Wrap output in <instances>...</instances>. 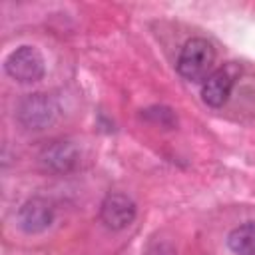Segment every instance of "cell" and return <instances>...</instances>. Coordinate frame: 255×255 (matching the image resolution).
Masks as SVG:
<instances>
[{
	"label": "cell",
	"instance_id": "1",
	"mask_svg": "<svg viewBox=\"0 0 255 255\" xmlns=\"http://www.w3.org/2000/svg\"><path fill=\"white\" fill-rule=\"evenodd\" d=\"M215 62V50L205 38H191L183 44L177 58V74L187 82L207 80Z\"/></svg>",
	"mask_w": 255,
	"mask_h": 255
},
{
	"label": "cell",
	"instance_id": "8",
	"mask_svg": "<svg viewBox=\"0 0 255 255\" xmlns=\"http://www.w3.org/2000/svg\"><path fill=\"white\" fill-rule=\"evenodd\" d=\"M227 247L235 255H255V221L235 227L227 235Z\"/></svg>",
	"mask_w": 255,
	"mask_h": 255
},
{
	"label": "cell",
	"instance_id": "3",
	"mask_svg": "<svg viewBox=\"0 0 255 255\" xmlns=\"http://www.w3.org/2000/svg\"><path fill=\"white\" fill-rule=\"evenodd\" d=\"M4 70L12 80H16L20 84H32V82L42 80L46 66H44V58L38 48L20 46L8 54V58L4 62Z\"/></svg>",
	"mask_w": 255,
	"mask_h": 255
},
{
	"label": "cell",
	"instance_id": "6",
	"mask_svg": "<svg viewBox=\"0 0 255 255\" xmlns=\"http://www.w3.org/2000/svg\"><path fill=\"white\" fill-rule=\"evenodd\" d=\"M80 159V151L72 141H54L40 153V163L44 169L54 173H68L76 167Z\"/></svg>",
	"mask_w": 255,
	"mask_h": 255
},
{
	"label": "cell",
	"instance_id": "9",
	"mask_svg": "<svg viewBox=\"0 0 255 255\" xmlns=\"http://www.w3.org/2000/svg\"><path fill=\"white\" fill-rule=\"evenodd\" d=\"M143 118L155 122V124H161L165 128H171L175 124V116L169 108H163V106H153V108H147L143 112Z\"/></svg>",
	"mask_w": 255,
	"mask_h": 255
},
{
	"label": "cell",
	"instance_id": "2",
	"mask_svg": "<svg viewBox=\"0 0 255 255\" xmlns=\"http://www.w3.org/2000/svg\"><path fill=\"white\" fill-rule=\"evenodd\" d=\"M58 114H60V110H58V104L54 102V98L48 94H42V92L24 96L16 110L18 122L28 129L50 128L58 120Z\"/></svg>",
	"mask_w": 255,
	"mask_h": 255
},
{
	"label": "cell",
	"instance_id": "4",
	"mask_svg": "<svg viewBox=\"0 0 255 255\" xmlns=\"http://www.w3.org/2000/svg\"><path fill=\"white\" fill-rule=\"evenodd\" d=\"M100 219L108 229L122 231L135 219V203L124 193H108L100 205Z\"/></svg>",
	"mask_w": 255,
	"mask_h": 255
},
{
	"label": "cell",
	"instance_id": "7",
	"mask_svg": "<svg viewBox=\"0 0 255 255\" xmlns=\"http://www.w3.org/2000/svg\"><path fill=\"white\" fill-rule=\"evenodd\" d=\"M235 84V74L231 68H219L213 74L207 76V80L201 86V98L209 108H221L233 90Z\"/></svg>",
	"mask_w": 255,
	"mask_h": 255
},
{
	"label": "cell",
	"instance_id": "10",
	"mask_svg": "<svg viewBox=\"0 0 255 255\" xmlns=\"http://www.w3.org/2000/svg\"><path fill=\"white\" fill-rule=\"evenodd\" d=\"M145 255H177V253H175V249H173L171 243H167V241H155V243L149 245V249H147Z\"/></svg>",
	"mask_w": 255,
	"mask_h": 255
},
{
	"label": "cell",
	"instance_id": "5",
	"mask_svg": "<svg viewBox=\"0 0 255 255\" xmlns=\"http://www.w3.org/2000/svg\"><path fill=\"white\" fill-rule=\"evenodd\" d=\"M54 221V207L42 197H32L18 209V227L24 233H42Z\"/></svg>",
	"mask_w": 255,
	"mask_h": 255
}]
</instances>
